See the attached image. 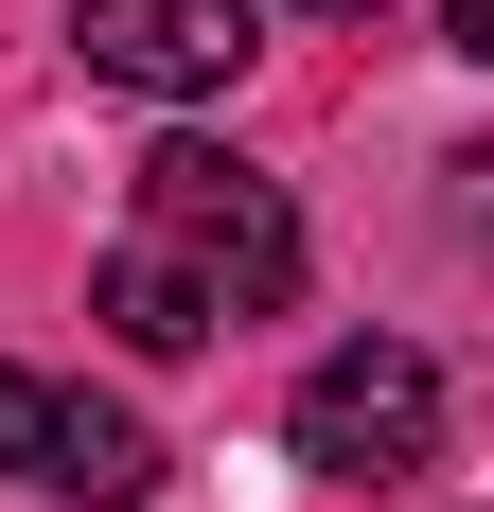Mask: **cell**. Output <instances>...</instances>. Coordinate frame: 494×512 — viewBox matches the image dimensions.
Listing matches in <instances>:
<instances>
[{
  "label": "cell",
  "instance_id": "cell-1",
  "mask_svg": "<svg viewBox=\"0 0 494 512\" xmlns=\"http://www.w3.org/2000/svg\"><path fill=\"white\" fill-rule=\"evenodd\" d=\"M283 283H300L283 177H247V159H212V142H159L89 301H106V336H124V354H212L230 318H283Z\"/></svg>",
  "mask_w": 494,
  "mask_h": 512
},
{
  "label": "cell",
  "instance_id": "cell-2",
  "mask_svg": "<svg viewBox=\"0 0 494 512\" xmlns=\"http://www.w3.org/2000/svg\"><path fill=\"white\" fill-rule=\"evenodd\" d=\"M300 460L318 477H353V495H389V477H424L442 460V371L406 354V336H336V354L300 371Z\"/></svg>",
  "mask_w": 494,
  "mask_h": 512
},
{
  "label": "cell",
  "instance_id": "cell-3",
  "mask_svg": "<svg viewBox=\"0 0 494 512\" xmlns=\"http://www.w3.org/2000/svg\"><path fill=\"white\" fill-rule=\"evenodd\" d=\"M0 477L89 495V512H142V495H159V442L106 407V389H36V371H0Z\"/></svg>",
  "mask_w": 494,
  "mask_h": 512
},
{
  "label": "cell",
  "instance_id": "cell-4",
  "mask_svg": "<svg viewBox=\"0 0 494 512\" xmlns=\"http://www.w3.org/2000/svg\"><path fill=\"white\" fill-rule=\"evenodd\" d=\"M71 53L142 106H212L265 36H247V0H71Z\"/></svg>",
  "mask_w": 494,
  "mask_h": 512
},
{
  "label": "cell",
  "instance_id": "cell-5",
  "mask_svg": "<svg viewBox=\"0 0 494 512\" xmlns=\"http://www.w3.org/2000/svg\"><path fill=\"white\" fill-rule=\"evenodd\" d=\"M442 36H459V53H477V71H494V0H442Z\"/></svg>",
  "mask_w": 494,
  "mask_h": 512
},
{
  "label": "cell",
  "instance_id": "cell-6",
  "mask_svg": "<svg viewBox=\"0 0 494 512\" xmlns=\"http://www.w3.org/2000/svg\"><path fill=\"white\" fill-rule=\"evenodd\" d=\"M459 212H477V230H494V142H477V159H459Z\"/></svg>",
  "mask_w": 494,
  "mask_h": 512
},
{
  "label": "cell",
  "instance_id": "cell-7",
  "mask_svg": "<svg viewBox=\"0 0 494 512\" xmlns=\"http://www.w3.org/2000/svg\"><path fill=\"white\" fill-rule=\"evenodd\" d=\"M300 18H371V0H300Z\"/></svg>",
  "mask_w": 494,
  "mask_h": 512
}]
</instances>
